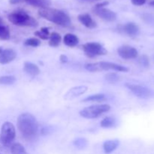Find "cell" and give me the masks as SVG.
<instances>
[{
	"label": "cell",
	"instance_id": "6da1fadb",
	"mask_svg": "<svg viewBox=\"0 0 154 154\" xmlns=\"http://www.w3.org/2000/svg\"><path fill=\"white\" fill-rule=\"evenodd\" d=\"M17 128L25 139H35L38 132V124L35 117L29 113H23L18 117Z\"/></svg>",
	"mask_w": 154,
	"mask_h": 154
},
{
	"label": "cell",
	"instance_id": "7a4b0ae2",
	"mask_svg": "<svg viewBox=\"0 0 154 154\" xmlns=\"http://www.w3.org/2000/svg\"><path fill=\"white\" fill-rule=\"evenodd\" d=\"M38 14L42 17L62 26H70L72 23L70 17L67 14L63 12V11L57 10L55 8H40L38 11Z\"/></svg>",
	"mask_w": 154,
	"mask_h": 154
},
{
	"label": "cell",
	"instance_id": "3957f363",
	"mask_svg": "<svg viewBox=\"0 0 154 154\" xmlns=\"http://www.w3.org/2000/svg\"><path fill=\"white\" fill-rule=\"evenodd\" d=\"M8 19L13 24L20 26H37L38 22L35 19L23 11H17L9 14Z\"/></svg>",
	"mask_w": 154,
	"mask_h": 154
},
{
	"label": "cell",
	"instance_id": "277c9868",
	"mask_svg": "<svg viewBox=\"0 0 154 154\" xmlns=\"http://www.w3.org/2000/svg\"><path fill=\"white\" fill-rule=\"evenodd\" d=\"M110 109H111V106L107 104L92 105V106L87 107L81 110L80 111V115L84 118L93 119L99 117L104 113L108 112L110 111Z\"/></svg>",
	"mask_w": 154,
	"mask_h": 154
},
{
	"label": "cell",
	"instance_id": "5b68a950",
	"mask_svg": "<svg viewBox=\"0 0 154 154\" xmlns=\"http://www.w3.org/2000/svg\"><path fill=\"white\" fill-rule=\"evenodd\" d=\"M16 135L15 128L10 122H5L3 123L1 129L0 140L2 144L5 147H9L13 143Z\"/></svg>",
	"mask_w": 154,
	"mask_h": 154
},
{
	"label": "cell",
	"instance_id": "8992f818",
	"mask_svg": "<svg viewBox=\"0 0 154 154\" xmlns=\"http://www.w3.org/2000/svg\"><path fill=\"white\" fill-rule=\"evenodd\" d=\"M83 50L87 57L93 58L97 56L107 54V51L101 44L97 42H89L83 45Z\"/></svg>",
	"mask_w": 154,
	"mask_h": 154
},
{
	"label": "cell",
	"instance_id": "52a82bcc",
	"mask_svg": "<svg viewBox=\"0 0 154 154\" xmlns=\"http://www.w3.org/2000/svg\"><path fill=\"white\" fill-rule=\"evenodd\" d=\"M126 87L133 93L134 95L141 99H149L152 96V93L150 89L145 87L135 84H126Z\"/></svg>",
	"mask_w": 154,
	"mask_h": 154
},
{
	"label": "cell",
	"instance_id": "ba28073f",
	"mask_svg": "<svg viewBox=\"0 0 154 154\" xmlns=\"http://www.w3.org/2000/svg\"><path fill=\"white\" fill-rule=\"evenodd\" d=\"M119 56L124 60H131L136 58L138 56V51L135 48L128 45H123L117 49Z\"/></svg>",
	"mask_w": 154,
	"mask_h": 154
},
{
	"label": "cell",
	"instance_id": "9c48e42d",
	"mask_svg": "<svg viewBox=\"0 0 154 154\" xmlns=\"http://www.w3.org/2000/svg\"><path fill=\"white\" fill-rule=\"evenodd\" d=\"M93 11L98 17L105 20L108 21V22H113L117 19V14L113 11L105 8H95Z\"/></svg>",
	"mask_w": 154,
	"mask_h": 154
},
{
	"label": "cell",
	"instance_id": "30bf717a",
	"mask_svg": "<svg viewBox=\"0 0 154 154\" xmlns=\"http://www.w3.org/2000/svg\"><path fill=\"white\" fill-rule=\"evenodd\" d=\"M98 65H99V68L100 71L114 70L123 72H127L129 71V69L125 67V66H120V65L116 64V63H109V62H100V63H98Z\"/></svg>",
	"mask_w": 154,
	"mask_h": 154
},
{
	"label": "cell",
	"instance_id": "8fae6325",
	"mask_svg": "<svg viewBox=\"0 0 154 154\" xmlns=\"http://www.w3.org/2000/svg\"><path fill=\"white\" fill-rule=\"evenodd\" d=\"M87 87H86V86H78V87H73V88L70 89V90L66 93L64 98L65 99H67V100L73 99H75V98L78 97V96L85 93L86 92H87Z\"/></svg>",
	"mask_w": 154,
	"mask_h": 154
},
{
	"label": "cell",
	"instance_id": "7c38bea8",
	"mask_svg": "<svg viewBox=\"0 0 154 154\" xmlns=\"http://www.w3.org/2000/svg\"><path fill=\"white\" fill-rule=\"evenodd\" d=\"M17 57V53L13 49L3 50L2 54H0V63L1 64H8L15 60Z\"/></svg>",
	"mask_w": 154,
	"mask_h": 154
},
{
	"label": "cell",
	"instance_id": "4fadbf2b",
	"mask_svg": "<svg viewBox=\"0 0 154 154\" xmlns=\"http://www.w3.org/2000/svg\"><path fill=\"white\" fill-rule=\"evenodd\" d=\"M78 20L84 26H85L87 28L93 29L96 27V23L95 22L88 14H82L78 15Z\"/></svg>",
	"mask_w": 154,
	"mask_h": 154
},
{
	"label": "cell",
	"instance_id": "5bb4252c",
	"mask_svg": "<svg viewBox=\"0 0 154 154\" xmlns=\"http://www.w3.org/2000/svg\"><path fill=\"white\" fill-rule=\"evenodd\" d=\"M123 32L129 36H136L139 34V27L134 23H128L123 26Z\"/></svg>",
	"mask_w": 154,
	"mask_h": 154
},
{
	"label": "cell",
	"instance_id": "9a60e30c",
	"mask_svg": "<svg viewBox=\"0 0 154 154\" xmlns=\"http://www.w3.org/2000/svg\"><path fill=\"white\" fill-rule=\"evenodd\" d=\"M23 70L26 73L29 74L32 76H36L40 73V69L36 65L30 62H25L24 63Z\"/></svg>",
	"mask_w": 154,
	"mask_h": 154
},
{
	"label": "cell",
	"instance_id": "2e32d148",
	"mask_svg": "<svg viewBox=\"0 0 154 154\" xmlns=\"http://www.w3.org/2000/svg\"><path fill=\"white\" fill-rule=\"evenodd\" d=\"M120 144V141L117 139L114 140H108L105 141L103 144L104 150L106 153H111L114 150H115L117 148V147Z\"/></svg>",
	"mask_w": 154,
	"mask_h": 154
},
{
	"label": "cell",
	"instance_id": "e0dca14e",
	"mask_svg": "<svg viewBox=\"0 0 154 154\" xmlns=\"http://www.w3.org/2000/svg\"><path fill=\"white\" fill-rule=\"evenodd\" d=\"M63 42L68 47L72 48V47H75L79 43V38L75 35L72 34V33H68L64 36Z\"/></svg>",
	"mask_w": 154,
	"mask_h": 154
},
{
	"label": "cell",
	"instance_id": "ac0fdd59",
	"mask_svg": "<svg viewBox=\"0 0 154 154\" xmlns=\"http://www.w3.org/2000/svg\"><path fill=\"white\" fill-rule=\"evenodd\" d=\"M24 2L35 7H38L40 8H49L51 5V0H24Z\"/></svg>",
	"mask_w": 154,
	"mask_h": 154
},
{
	"label": "cell",
	"instance_id": "d6986e66",
	"mask_svg": "<svg viewBox=\"0 0 154 154\" xmlns=\"http://www.w3.org/2000/svg\"><path fill=\"white\" fill-rule=\"evenodd\" d=\"M61 42V35L57 32H53L50 35V41L49 45L53 48H56L60 45Z\"/></svg>",
	"mask_w": 154,
	"mask_h": 154
},
{
	"label": "cell",
	"instance_id": "ffe728a7",
	"mask_svg": "<svg viewBox=\"0 0 154 154\" xmlns=\"http://www.w3.org/2000/svg\"><path fill=\"white\" fill-rule=\"evenodd\" d=\"M116 124H117V121H116V120L114 117H105L101 122V126L102 128H106V129L114 127Z\"/></svg>",
	"mask_w": 154,
	"mask_h": 154
},
{
	"label": "cell",
	"instance_id": "44dd1931",
	"mask_svg": "<svg viewBox=\"0 0 154 154\" xmlns=\"http://www.w3.org/2000/svg\"><path fill=\"white\" fill-rule=\"evenodd\" d=\"M11 152L12 154H28L23 146L20 143H15L11 147Z\"/></svg>",
	"mask_w": 154,
	"mask_h": 154
},
{
	"label": "cell",
	"instance_id": "7402d4cb",
	"mask_svg": "<svg viewBox=\"0 0 154 154\" xmlns=\"http://www.w3.org/2000/svg\"><path fill=\"white\" fill-rule=\"evenodd\" d=\"M105 99L106 98L104 94H96L85 98L84 99H83V102H102V101L105 100Z\"/></svg>",
	"mask_w": 154,
	"mask_h": 154
},
{
	"label": "cell",
	"instance_id": "603a6c76",
	"mask_svg": "<svg viewBox=\"0 0 154 154\" xmlns=\"http://www.w3.org/2000/svg\"><path fill=\"white\" fill-rule=\"evenodd\" d=\"M35 35H37L38 37L41 38V39H43V40H48L50 38L49 30L47 27H43V28L41 29L40 31H36L35 32Z\"/></svg>",
	"mask_w": 154,
	"mask_h": 154
},
{
	"label": "cell",
	"instance_id": "cb8c5ba5",
	"mask_svg": "<svg viewBox=\"0 0 154 154\" xmlns=\"http://www.w3.org/2000/svg\"><path fill=\"white\" fill-rule=\"evenodd\" d=\"M16 81V78L14 76H2L0 77V84L2 85H11Z\"/></svg>",
	"mask_w": 154,
	"mask_h": 154
},
{
	"label": "cell",
	"instance_id": "d4e9b609",
	"mask_svg": "<svg viewBox=\"0 0 154 154\" xmlns=\"http://www.w3.org/2000/svg\"><path fill=\"white\" fill-rule=\"evenodd\" d=\"M10 38V32L8 28L5 26H0V39L1 40H8Z\"/></svg>",
	"mask_w": 154,
	"mask_h": 154
},
{
	"label": "cell",
	"instance_id": "484cf974",
	"mask_svg": "<svg viewBox=\"0 0 154 154\" xmlns=\"http://www.w3.org/2000/svg\"><path fill=\"white\" fill-rule=\"evenodd\" d=\"M120 79V77L117 74L114 73V72H110L105 75V80L110 84H115Z\"/></svg>",
	"mask_w": 154,
	"mask_h": 154
},
{
	"label": "cell",
	"instance_id": "4316f807",
	"mask_svg": "<svg viewBox=\"0 0 154 154\" xmlns=\"http://www.w3.org/2000/svg\"><path fill=\"white\" fill-rule=\"evenodd\" d=\"M74 144L78 149H84L87 147V141L85 138H78L74 141Z\"/></svg>",
	"mask_w": 154,
	"mask_h": 154
},
{
	"label": "cell",
	"instance_id": "83f0119b",
	"mask_svg": "<svg viewBox=\"0 0 154 154\" xmlns=\"http://www.w3.org/2000/svg\"><path fill=\"white\" fill-rule=\"evenodd\" d=\"M24 45H26V46H31L35 48V47L39 46L41 45V42L38 39L35 38H31L26 40L25 42H24Z\"/></svg>",
	"mask_w": 154,
	"mask_h": 154
},
{
	"label": "cell",
	"instance_id": "f1b7e54d",
	"mask_svg": "<svg viewBox=\"0 0 154 154\" xmlns=\"http://www.w3.org/2000/svg\"><path fill=\"white\" fill-rule=\"evenodd\" d=\"M85 69L89 72H100L98 63H89V64L85 65Z\"/></svg>",
	"mask_w": 154,
	"mask_h": 154
},
{
	"label": "cell",
	"instance_id": "f546056e",
	"mask_svg": "<svg viewBox=\"0 0 154 154\" xmlns=\"http://www.w3.org/2000/svg\"><path fill=\"white\" fill-rule=\"evenodd\" d=\"M138 62H139V63L141 65V66L146 68L148 67L149 65H150L149 58L147 57V56L146 55L141 56V57L139 58V60H138Z\"/></svg>",
	"mask_w": 154,
	"mask_h": 154
},
{
	"label": "cell",
	"instance_id": "4dcf8cb0",
	"mask_svg": "<svg viewBox=\"0 0 154 154\" xmlns=\"http://www.w3.org/2000/svg\"><path fill=\"white\" fill-rule=\"evenodd\" d=\"M132 3L135 5L141 6L146 3V0H132Z\"/></svg>",
	"mask_w": 154,
	"mask_h": 154
},
{
	"label": "cell",
	"instance_id": "1f68e13d",
	"mask_svg": "<svg viewBox=\"0 0 154 154\" xmlns=\"http://www.w3.org/2000/svg\"><path fill=\"white\" fill-rule=\"evenodd\" d=\"M109 4L108 2H100L96 5V8H105V6L108 5Z\"/></svg>",
	"mask_w": 154,
	"mask_h": 154
},
{
	"label": "cell",
	"instance_id": "d6a6232c",
	"mask_svg": "<svg viewBox=\"0 0 154 154\" xmlns=\"http://www.w3.org/2000/svg\"><path fill=\"white\" fill-rule=\"evenodd\" d=\"M24 0H9V2L10 4L12 5H16V4H19V3L23 2Z\"/></svg>",
	"mask_w": 154,
	"mask_h": 154
},
{
	"label": "cell",
	"instance_id": "836d02e7",
	"mask_svg": "<svg viewBox=\"0 0 154 154\" xmlns=\"http://www.w3.org/2000/svg\"><path fill=\"white\" fill-rule=\"evenodd\" d=\"M60 61L63 63H66L68 62V57L65 55H61L60 56Z\"/></svg>",
	"mask_w": 154,
	"mask_h": 154
},
{
	"label": "cell",
	"instance_id": "e575fe53",
	"mask_svg": "<svg viewBox=\"0 0 154 154\" xmlns=\"http://www.w3.org/2000/svg\"><path fill=\"white\" fill-rule=\"evenodd\" d=\"M84 2H99L102 1V0H82Z\"/></svg>",
	"mask_w": 154,
	"mask_h": 154
},
{
	"label": "cell",
	"instance_id": "d590c367",
	"mask_svg": "<svg viewBox=\"0 0 154 154\" xmlns=\"http://www.w3.org/2000/svg\"><path fill=\"white\" fill-rule=\"evenodd\" d=\"M3 25V20L2 19V17H0V26H2Z\"/></svg>",
	"mask_w": 154,
	"mask_h": 154
},
{
	"label": "cell",
	"instance_id": "8d00e7d4",
	"mask_svg": "<svg viewBox=\"0 0 154 154\" xmlns=\"http://www.w3.org/2000/svg\"><path fill=\"white\" fill-rule=\"evenodd\" d=\"M150 5H151V6H154V1L150 2Z\"/></svg>",
	"mask_w": 154,
	"mask_h": 154
},
{
	"label": "cell",
	"instance_id": "74e56055",
	"mask_svg": "<svg viewBox=\"0 0 154 154\" xmlns=\"http://www.w3.org/2000/svg\"><path fill=\"white\" fill-rule=\"evenodd\" d=\"M3 51V49H2V48H1V47H0V54H2V52Z\"/></svg>",
	"mask_w": 154,
	"mask_h": 154
},
{
	"label": "cell",
	"instance_id": "f35d334b",
	"mask_svg": "<svg viewBox=\"0 0 154 154\" xmlns=\"http://www.w3.org/2000/svg\"><path fill=\"white\" fill-rule=\"evenodd\" d=\"M0 154H1V153H0Z\"/></svg>",
	"mask_w": 154,
	"mask_h": 154
}]
</instances>
